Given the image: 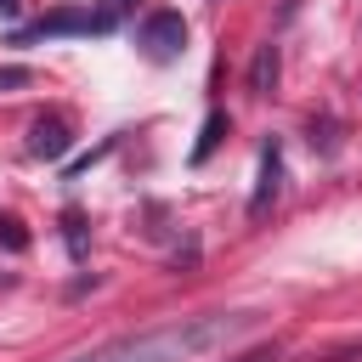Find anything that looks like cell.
<instances>
[{
  "label": "cell",
  "instance_id": "cell-2",
  "mask_svg": "<svg viewBox=\"0 0 362 362\" xmlns=\"http://www.w3.org/2000/svg\"><path fill=\"white\" fill-rule=\"evenodd\" d=\"M113 28H119V17L107 6H96V11H51L34 28H23L17 40L28 45V40H57V34H113Z\"/></svg>",
  "mask_w": 362,
  "mask_h": 362
},
{
  "label": "cell",
  "instance_id": "cell-3",
  "mask_svg": "<svg viewBox=\"0 0 362 362\" xmlns=\"http://www.w3.org/2000/svg\"><path fill=\"white\" fill-rule=\"evenodd\" d=\"M136 45L147 51V62H175V57L187 51V23H181V11H153V17L141 23Z\"/></svg>",
  "mask_w": 362,
  "mask_h": 362
},
{
  "label": "cell",
  "instance_id": "cell-8",
  "mask_svg": "<svg viewBox=\"0 0 362 362\" xmlns=\"http://www.w3.org/2000/svg\"><path fill=\"white\" fill-rule=\"evenodd\" d=\"M62 226H68V255H74V260H85V221H79V209H68V215H62Z\"/></svg>",
  "mask_w": 362,
  "mask_h": 362
},
{
  "label": "cell",
  "instance_id": "cell-6",
  "mask_svg": "<svg viewBox=\"0 0 362 362\" xmlns=\"http://www.w3.org/2000/svg\"><path fill=\"white\" fill-rule=\"evenodd\" d=\"M272 85H277V45H260V57L249 68V90L255 96H272Z\"/></svg>",
  "mask_w": 362,
  "mask_h": 362
},
{
  "label": "cell",
  "instance_id": "cell-7",
  "mask_svg": "<svg viewBox=\"0 0 362 362\" xmlns=\"http://www.w3.org/2000/svg\"><path fill=\"white\" fill-rule=\"evenodd\" d=\"M221 136H226V113H209V119H204V130H198V141H192V153H187V158H192V164H209V153H215V147H221Z\"/></svg>",
  "mask_w": 362,
  "mask_h": 362
},
{
  "label": "cell",
  "instance_id": "cell-5",
  "mask_svg": "<svg viewBox=\"0 0 362 362\" xmlns=\"http://www.w3.org/2000/svg\"><path fill=\"white\" fill-rule=\"evenodd\" d=\"M68 141H74V136H68V124H62L57 113H51V119H34V130H28V153H34V158H62Z\"/></svg>",
  "mask_w": 362,
  "mask_h": 362
},
{
  "label": "cell",
  "instance_id": "cell-10",
  "mask_svg": "<svg viewBox=\"0 0 362 362\" xmlns=\"http://www.w3.org/2000/svg\"><path fill=\"white\" fill-rule=\"evenodd\" d=\"M34 74L28 68H0V90H17V85H28Z\"/></svg>",
  "mask_w": 362,
  "mask_h": 362
},
{
  "label": "cell",
  "instance_id": "cell-11",
  "mask_svg": "<svg viewBox=\"0 0 362 362\" xmlns=\"http://www.w3.org/2000/svg\"><path fill=\"white\" fill-rule=\"evenodd\" d=\"M102 6H107L113 17H124V11H130V0H102Z\"/></svg>",
  "mask_w": 362,
  "mask_h": 362
},
{
  "label": "cell",
  "instance_id": "cell-12",
  "mask_svg": "<svg viewBox=\"0 0 362 362\" xmlns=\"http://www.w3.org/2000/svg\"><path fill=\"white\" fill-rule=\"evenodd\" d=\"M249 362H277V356H266V351H260V356H249Z\"/></svg>",
  "mask_w": 362,
  "mask_h": 362
},
{
  "label": "cell",
  "instance_id": "cell-1",
  "mask_svg": "<svg viewBox=\"0 0 362 362\" xmlns=\"http://www.w3.org/2000/svg\"><path fill=\"white\" fill-rule=\"evenodd\" d=\"M255 328H260L255 311H209V317H181V322L153 328V334L107 339V345L74 356V362H198V356H215V351L238 345Z\"/></svg>",
  "mask_w": 362,
  "mask_h": 362
},
{
  "label": "cell",
  "instance_id": "cell-4",
  "mask_svg": "<svg viewBox=\"0 0 362 362\" xmlns=\"http://www.w3.org/2000/svg\"><path fill=\"white\" fill-rule=\"evenodd\" d=\"M277 187H283V147H277V136H272V141L260 147V187H255V198H249V215H255V221L272 209Z\"/></svg>",
  "mask_w": 362,
  "mask_h": 362
},
{
  "label": "cell",
  "instance_id": "cell-9",
  "mask_svg": "<svg viewBox=\"0 0 362 362\" xmlns=\"http://www.w3.org/2000/svg\"><path fill=\"white\" fill-rule=\"evenodd\" d=\"M0 243H6L11 255H23V249H28V232H23V226H17L11 215H0Z\"/></svg>",
  "mask_w": 362,
  "mask_h": 362
}]
</instances>
